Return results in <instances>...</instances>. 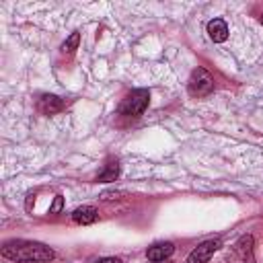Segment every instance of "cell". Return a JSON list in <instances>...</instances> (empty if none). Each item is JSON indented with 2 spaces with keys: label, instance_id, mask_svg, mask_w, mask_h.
Masks as SVG:
<instances>
[{
  "label": "cell",
  "instance_id": "6",
  "mask_svg": "<svg viewBox=\"0 0 263 263\" xmlns=\"http://www.w3.org/2000/svg\"><path fill=\"white\" fill-rule=\"evenodd\" d=\"M64 107H66L64 101H62L60 97H55V95H41V97L37 99V111L43 113V115H55V113H60Z\"/></svg>",
  "mask_w": 263,
  "mask_h": 263
},
{
  "label": "cell",
  "instance_id": "9",
  "mask_svg": "<svg viewBox=\"0 0 263 263\" xmlns=\"http://www.w3.org/2000/svg\"><path fill=\"white\" fill-rule=\"evenodd\" d=\"M97 208L95 205H80V208H76L74 212H72V220L76 222V224H82V226H86V224H92L95 220H97Z\"/></svg>",
  "mask_w": 263,
  "mask_h": 263
},
{
  "label": "cell",
  "instance_id": "11",
  "mask_svg": "<svg viewBox=\"0 0 263 263\" xmlns=\"http://www.w3.org/2000/svg\"><path fill=\"white\" fill-rule=\"evenodd\" d=\"M78 43H80V33L78 31H74L64 43H62V53H74V49H78Z\"/></svg>",
  "mask_w": 263,
  "mask_h": 263
},
{
  "label": "cell",
  "instance_id": "1",
  "mask_svg": "<svg viewBox=\"0 0 263 263\" xmlns=\"http://www.w3.org/2000/svg\"><path fill=\"white\" fill-rule=\"evenodd\" d=\"M0 253L4 259H10L14 263H43L53 259V251L47 245L37 240H25V238L6 240Z\"/></svg>",
  "mask_w": 263,
  "mask_h": 263
},
{
  "label": "cell",
  "instance_id": "5",
  "mask_svg": "<svg viewBox=\"0 0 263 263\" xmlns=\"http://www.w3.org/2000/svg\"><path fill=\"white\" fill-rule=\"evenodd\" d=\"M222 247L220 238H210L203 240L201 245H197L189 255H187V263H208L212 259V255Z\"/></svg>",
  "mask_w": 263,
  "mask_h": 263
},
{
  "label": "cell",
  "instance_id": "16",
  "mask_svg": "<svg viewBox=\"0 0 263 263\" xmlns=\"http://www.w3.org/2000/svg\"><path fill=\"white\" fill-rule=\"evenodd\" d=\"M259 21H261V25H263V14H261V18H259Z\"/></svg>",
  "mask_w": 263,
  "mask_h": 263
},
{
  "label": "cell",
  "instance_id": "15",
  "mask_svg": "<svg viewBox=\"0 0 263 263\" xmlns=\"http://www.w3.org/2000/svg\"><path fill=\"white\" fill-rule=\"evenodd\" d=\"M156 263H171V261H166V259H164V261H156Z\"/></svg>",
  "mask_w": 263,
  "mask_h": 263
},
{
  "label": "cell",
  "instance_id": "14",
  "mask_svg": "<svg viewBox=\"0 0 263 263\" xmlns=\"http://www.w3.org/2000/svg\"><path fill=\"white\" fill-rule=\"evenodd\" d=\"M95 263H123V261L117 259V257H103V259H99V261H95Z\"/></svg>",
  "mask_w": 263,
  "mask_h": 263
},
{
  "label": "cell",
  "instance_id": "12",
  "mask_svg": "<svg viewBox=\"0 0 263 263\" xmlns=\"http://www.w3.org/2000/svg\"><path fill=\"white\" fill-rule=\"evenodd\" d=\"M123 195H125V191H103L101 199L103 201H113V199H121Z\"/></svg>",
  "mask_w": 263,
  "mask_h": 263
},
{
  "label": "cell",
  "instance_id": "7",
  "mask_svg": "<svg viewBox=\"0 0 263 263\" xmlns=\"http://www.w3.org/2000/svg\"><path fill=\"white\" fill-rule=\"evenodd\" d=\"M173 251H175V245L168 242V240H164V242H154L152 247H148L146 257H148V261L156 263V261H164V259H168V257L173 255Z\"/></svg>",
  "mask_w": 263,
  "mask_h": 263
},
{
  "label": "cell",
  "instance_id": "10",
  "mask_svg": "<svg viewBox=\"0 0 263 263\" xmlns=\"http://www.w3.org/2000/svg\"><path fill=\"white\" fill-rule=\"evenodd\" d=\"M117 175H119V162H117V158H109L105 168L97 175V181L99 183H109V181H115Z\"/></svg>",
  "mask_w": 263,
  "mask_h": 263
},
{
  "label": "cell",
  "instance_id": "3",
  "mask_svg": "<svg viewBox=\"0 0 263 263\" xmlns=\"http://www.w3.org/2000/svg\"><path fill=\"white\" fill-rule=\"evenodd\" d=\"M255 240L251 234H242L226 253V263H255Z\"/></svg>",
  "mask_w": 263,
  "mask_h": 263
},
{
  "label": "cell",
  "instance_id": "2",
  "mask_svg": "<svg viewBox=\"0 0 263 263\" xmlns=\"http://www.w3.org/2000/svg\"><path fill=\"white\" fill-rule=\"evenodd\" d=\"M148 103H150V92L146 88H136V90H132L119 103V109L117 111L121 115H127V117H138V115H142L146 111Z\"/></svg>",
  "mask_w": 263,
  "mask_h": 263
},
{
  "label": "cell",
  "instance_id": "4",
  "mask_svg": "<svg viewBox=\"0 0 263 263\" xmlns=\"http://www.w3.org/2000/svg\"><path fill=\"white\" fill-rule=\"evenodd\" d=\"M187 90L191 97H205L214 90V76L205 68H195L187 80Z\"/></svg>",
  "mask_w": 263,
  "mask_h": 263
},
{
  "label": "cell",
  "instance_id": "13",
  "mask_svg": "<svg viewBox=\"0 0 263 263\" xmlns=\"http://www.w3.org/2000/svg\"><path fill=\"white\" fill-rule=\"evenodd\" d=\"M62 208H64V197L62 195H55L53 197V203L49 205V214H60Z\"/></svg>",
  "mask_w": 263,
  "mask_h": 263
},
{
  "label": "cell",
  "instance_id": "8",
  "mask_svg": "<svg viewBox=\"0 0 263 263\" xmlns=\"http://www.w3.org/2000/svg\"><path fill=\"white\" fill-rule=\"evenodd\" d=\"M208 35L214 43H224L228 39V25L222 18H212L208 23Z\"/></svg>",
  "mask_w": 263,
  "mask_h": 263
}]
</instances>
